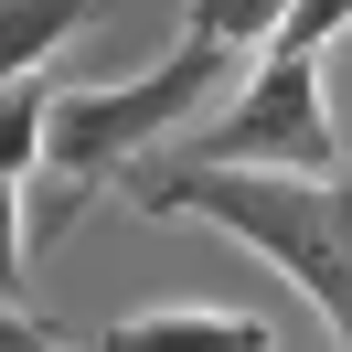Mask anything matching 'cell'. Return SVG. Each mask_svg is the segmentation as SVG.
Wrapping results in <instances>:
<instances>
[{
    "label": "cell",
    "instance_id": "6",
    "mask_svg": "<svg viewBox=\"0 0 352 352\" xmlns=\"http://www.w3.org/2000/svg\"><path fill=\"white\" fill-rule=\"evenodd\" d=\"M54 96H65V86H43V75L0 86V171H11V182H22V171H43V139H54Z\"/></svg>",
    "mask_w": 352,
    "mask_h": 352
},
{
    "label": "cell",
    "instance_id": "2",
    "mask_svg": "<svg viewBox=\"0 0 352 352\" xmlns=\"http://www.w3.org/2000/svg\"><path fill=\"white\" fill-rule=\"evenodd\" d=\"M224 65L235 54L203 43V32H182L171 54H160L150 75H129V86H65L54 96V139H43V182H54V214H43V245L65 235L75 214H86L107 182L150 171V150L171 129H192L203 96H224Z\"/></svg>",
    "mask_w": 352,
    "mask_h": 352
},
{
    "label": "cell",
    "instance_id": "10",
    "mask_svg": "<svg viewBox=\"0 0 352 352\" xmlns=\"http://www.w3.org/2000/svg\"><path fill=\"white\" fill-rule=\"evenodd\" d=\"M0 352H54V331H43V320H22V309L0 299Z\"/></svg>",
    "mask_w": 352,
    "mask_h": 352
},
{
    "label": "cell",
    "instance_id": "3",
    "mask_svg": "<svg viewBox=\"0 0 352 352\" xmlns=\"http://www.w3.org/2000/svg\"><path fill=\"white\" fill-rule=\"evenodd\" d=\"M182 171H342L320 54H309V43H256L245 86L224 96L214 129L182 150Z\"/></svg>",
    "mask_w": 352,
    "mask_h": 352
},
{
    "label": "cell",
    "instance_id": "9",
    "mask_svg": "<svg viewBox=\"0 0 352 352\" xmlns=\"http://www.w3.org/2000/svg\"><path fill=\"white\" fill-rule=\"evenodd\" d=\"M22 288V182L0 171V299Z\"/></svg>",
    "mask_w": 352,
    "mask_h": 352
},
{
    "label": "cell",
    "instance_id": "1",
    "mask_svg": "<svg viewBox=\"0 0 352 352\" xmlns=\"http://www.w3.org/2000/svg\"><path fill=\"white\" fill-rule=\"evenodd\" d=\"M129 203L160 224L235 235L352 352V171H182V160H160V171H129Z\"/></svg>",
    "mask_w": 352,
    "mask_h": 352
},
{
    "label": "cell",
    "instance_id": "5",
    "mask_svg": "<svg viewBox=\"0 0 352 352\" xmlns=\"http://www.w3.org/2000/svg\"><path fill=\"white\" fill-rule=\"evenodd\" d=\"M86 22H107V0H0V86L43 75Z\"/></svg>",
    "mask_w": 352,
    "mask_h": 352
},
{
    "label": "cell",
    "instance_id": "7",
    "mask_svg": "<svg viewBox=\"0 0 352 352\" xmlns=\"http://www.w3.org/2000/svg\"><path fill=\"white\" fill-rule=\"evenodd\" d=\"M278 22H288V0H192V32H203V43H224V54L278 43Z\"/></svg>",
    "mask_w": 352,
    "mask_h": 352
},
{
    "label": "cell",
    "instance_id": "8",
    "mask_svg": "<svg viewBox=\"0 0 352 352\" xmlns=\"http://www.w3.org/2000/svg\"><path fill=\"white\" fill-rule=\"evenodd\" d=\"M331 32H352V0H288V22H278V43H309V54H320Z\"/></svg>",
    "mask_w": 352,
    "mask_h": 352
},
{
    "label": "cell",
    "instance_id": "4",
    "mask_svg": "<svg viewBox=\"0 0 352 352\" xmlns=\"http://www.w3.org/2000/svg\"><path fill=\"white\" fill-rule=\"evenodd\" d=\"M96 352H278V331L245 309H139L96 331Z\"/></svg>",
    "mask_w": 352,
    "mask_h": 352
}]
</instances>
